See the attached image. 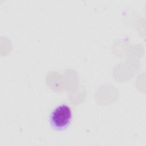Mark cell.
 <instances>
[{
  "instance_id": "cell-1",
  "label": "cell",
  "mask_w": 146,
  "mask_h": 146,
  "mask_svg": "<svg viewBox=\"0 0 146 146\" xmlns=\"http://www.w3.org/2000/svg\"><path fill=\"white\" fill-rule=\"evenodd\" d=\"M72 117L71 108L67 103H62L51 110L48 119L51 128L56 131H62L69 126Z\"/></svg>"
}]
</instances>
